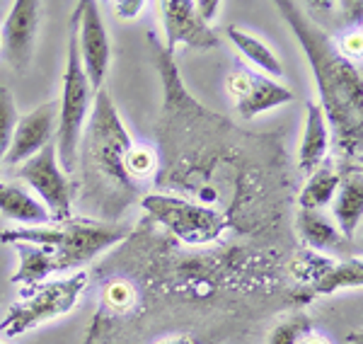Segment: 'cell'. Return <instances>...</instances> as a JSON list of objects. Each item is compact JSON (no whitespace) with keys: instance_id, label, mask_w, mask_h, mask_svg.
Listing matches in <instances>:
<instances>
[{"instance_id":"1f68e13d","label":"cell","mask_w":363,"mask_h":344,"mask_svg":"<svg viewBox=\"0 0 363 344\" xmlns=\"http://www.w3.org/2000/svg\"><path fill=\"white\" fill-rule=\"evenodd\" d=\"M0 344H5V342H0Z\"/></svg>"},{"instance_id":"8fae6325","label":"cell","mask_w":363,"mask_h":344,"mask_svg":"<svg viewBox=\"0 0 363 344\" xmlns=\"http://www.w3.org/2000/svg\"><path fill=\"white\" fill-rule=\"evenodd\" d=\"M162 27L167 37V54H174L177 46H191V49L208 51L220 44L213 27H206L199 20L194 10V0H162Z\"/></svg>"},{"instance_id":"30bf717a","label":"cell","mask_w":363,"mask_h":344,"mask_svg":"<svg viewBox=\"0 0 363 344\" xmlns=\"http://www.w3.org/2000/svg\"><path fill=\"white\" fill-rule=\"evenodd\" d=\"M42 22V3L39 0H17L5 20L0 37H3V54L15 73H25L32 61L34 46L39 37Z\"/></svg>"},{"instance_id":"7a4b0ae2","label":"cell","mask_w":363,"mask_h":344,"mask_svg":"<svg viewBox=\"0 0 363 344\" xmlns=\"http://www.w3.org/2000/svg\"><path fill=\"white\" fill-rule=\"evenodd\" d=\"M131 235V226L107 223L92 218H68L56 223L54 228H13L0 233V243L15 245L29 243L39 248H49L56 255L58 272H80L97 255L114 248L116 243Z\"/></svg>"},{"instance_id":"4fadbf2b","label":"cell","mask_w":363,"mask_h":344,"mask_svg":"<svg viewBox=\"0 0 363 344\" xmlns=\"http://www.w3.org/2000/svg\"><path fill=\"white\" fill-rule=\"evenodd\" d=\"M342 179H339V189L335 196V223L339 233L351 243L354 233L359 231L363 218V177L361 165L359 167H337Z\"/></svg>"},{"instance_id":"d4e9b609","label":"cell","mask_w":363,"mask_h":344,"mask_svg":"<svg viewBox=\"0 0 363 344\" xmlns=\"http://www.w3.org/2000/svg\"><path fill=\"white\" fill-rule=\"evenodd\" d=\"M102 296H104V303L116 313H126L128 308H133V303H136V289L126 282H119V279L109 282L107 287H104Z\"/></svg>"},{"instance_id":"484cf974","label":"cell","mask_w":363,"mask_h":344,"mask_svg":"<svg viewBox=\"0 0 363 344\" xmlns=\"http://www.w3.org/2000/svg\"><path fill=\"white\" fill-rule=\"evenodd\" d=\"M339 54L344 58H349V61H361V54H363V34L361 29H349V32H344L342 37L335 39Z\"/></svg>"},{"instance_id":"277c9868","label":"cell","mask_w":363,"mask_h":344,"mask_svg":"<svg viewBox=\"0 0 363 344\" xmlns=\"http://www.w3.org/2000/svg\"><path fill=\"white\" fill-rule=\"evenodd\" d=\"M78 22L80 8L75 3L73 17H70V37H68V63L63 73V92L58 100V121H56V155L63 172L75 170L78 162L80 143H83V126L87 112L95 102V92L90 87V80L83 71L78 51Z\"/></svg>"},{"instance_id":"d6986e66","label":"cell","mask_w":363,"mask_h":344,"mask_svg":"<svg viewBox=\"0 0 363 344\" xmlns=\"http://www.w3.org/2000/svg\"><path fill=\"white\" fill-rule=\"evenodd\" d=\"M225 34H228V39L235 44V49L240 51V54L247 58V61L255 68H259L257 73L267 75V78H274V80L284 75V66H281L279 56L274 54V51L269 49V46L262 42V39L252 37V34H247L245 29H240L235 25L228 27Z\"/></svg>"},{"instance_id":"4dcf8cb0","label":"cell","mask_w":363,"mask_h":344,"mask_svg":"<svg viewBox=\"0 0 363 344\" xmlns=\"http://www.w3.org/2000/svg\"><path fill=\"white\" fill-rule=\"evenodd\" d=\"M0 54H3V37H0Z\"/></svg>"},{"instance_id":"cb8c5ba5","label":"cell","mask_w":363,"mask_h":344,"mask_svg":"<svg viewBox=\"0 0 363 344\" xmlns=\"http://www.w3.org/2000/svg\"><path fill=\"white\" fill-rule=\"evenodd\" d=\"M310 330V318L303 316V313H296V316L281 320V323L269 332V344H298L303 337L308 335Z\"/></svg>"},{"instance_id":"83f0119b","label":"cell","mask_w":363,"mask_h":344,"mask_svg":"<svg viewBox=\"0 0 363 344\" xmlns=\"http://www.w3.org/2000/svg\"><path fill=\"white\" fill-rule=\"evenodd\" d=\"M116 17H121V20H136V17L145 10V3L143 0H116L112 3Z\"/></svg>"},{"instance_id":"9c48e42d","label":"cell","mask_w":363,"mask_h":344,"mask_svg":"<svg viewBox=\"0 0 363 344\" xmlns=\"http://www.w3.org/2000/svg\"><path fill=\"white\" fill-rule=\"evenodd\" d=\"M80 22H78V51L80 61H83V71L90 80L92 92L104 87L109 71V61H112V44L107 37V25L102 20L95 0H80Z\"/></svg>"},{"instance_id":"ba28073f","label":"cell","mask_w":363,"mask_h":344,"mask_svg":"<svg viewBox=\"0 0 363 344\" xmlns=\"http://www.w3.org/2000/svg\"><path fill=\"white\" fill-rule=\"evenodd\" d=\"M228 95L235 104L238 114L242 119H255L257 114L267 109L281 107L286 102H294V90L277 83L274 78L250 71V68H235L225 78Z\"/></svg>"},{"instance_id":"f546056e","label":"cell","mask_w":363,"mask_h":344,"mask_svg":"<svg viewBox=\"0 0 363 344\" xmlns=\"http://www.w3.org/2000/svg\"><path fill=\"white\" fill-rule=\"evenodd\" d=\"M298 344H330V340L327 337H322V335H318V332H308L306 337H303L301 342Z\"/></svg>"},{"instance_id":"2e32d148","label":"cell","mask_w":363,"mask_h":344,"mask_svg":"<svg viewBox=\"0 0 363 344\" xmlns=\"http://www.w3.org/2000/svg\"><path fill=\"white\" fill-rule=\"evenodd\" d=\"M15 250L20 255V265L15 274L10 277V284L22 289V296L42 287L51 274H58L56 255L49 248H39V245L29 243H15Z\"/></svg>"},{"instance_id":"6da1fadb","label":"cell","mask_w":363,"mask_h":344,"mask_svg":"<svg viewBox=\"0 0 363 344\" xmlns=\"http://www.w3.org/2000/svg\"><path fill=\"white\" fill-rule=\"evenodd\" d=\"M277 10L301 42L303 54L313 68L320 95L318 104L325 112L327 126L335 129L339 160L344 162V167H359L363 148V92L359 66L339 54L335 39L303 10V5L279 0Z\"/></svg>"},{"instance_id":"f1b7e54d","label":"cell","mask_w":363,"mask_h":344,"mask_svg":"<svg viewBox=\"0 0 363 344\" xmlns=\"http://www.w3.org/2000/svg\"><path fill=\"white\" fill-rule=\"evenodd\" d=\"M155 344H194L189 335H172V337H165V340H157Z\"/></svg>"},{"instance_id":"7c38bea8","label":"cell","mask_w":363,"mask_h":344,"mask_svg":"<svg viewBox=\"0 0 363 344\" xmlns=\"http://www.w3.org/2000/svg\"><path fill=\"white\" fill-rule=\"evenodd\" d=\"M56 121H58V102H44L29 114L20 116L15 124L13 143L5 155V165L15 167L37 155L39 150L54 143L56 138Z\"/></svg>"},{"instance_id":"52a82bcc","label":"cell","mask_w":363,"mask_h":344,"mask_svg":"<svg viewBox=\"0 0 363 344\" xmlns=\"http://www.w3.org/2000/svg\"><path fill=\"white\" fill-rule=\"evenodd\" d=\"M17 177L25 179L39 194L44 209L49 211L51 221L61 223V221L73 218L70 216V206H73V187L68 182V174L61 170L56 155V143H49L46 148L39 150L25 160L17 170Z\"/></svg>"},{"instance_id":"3957f363","label":"cell","mask_w":363,"mask_h":344,"mask_svg":"<svg viewBox=\"0 0 363 344\" xmlns=\"http://www.w3.org/2000/svg\"><path fill=\"white\" fill-rule=\"evenodd\" d=\"M131 145V136H128L124 121L116 112L112 95L102 87L92 102V116L85 133L83 155L87 179L95 187H102V182H112L114 189L133 192V182L124 172V155Z\"/></svg>"},{"instance_id":"e0dca14e","label":"cell","mask_w":363,"mask_h":344,"mask_svg":"<svg viewBox=\"0 0 363 344\" xmlns=\"http://www.w3.org/2000/svg\"><path fill=\"white\" fill-rule=\"evenodd\" d=\"M0 213L8 221L25 226H46L51 221L42 201H37L27 189L10 182H0Z\"/></svg>"},{"instance_id":"5bb4252c","label":"cell","mask_w":363,"mask_h":344,"mask_svg":"<svg viewBox=\"0 0 363 344\" xmlns=\"http://www.w3.org/2000/svg\"><path fill=\"white\" fill-rule=\"evenodd\" d=\"M330 155V126L318 102L306 104V124H303L301 148H298V167L303 174H313Z\"/></svg>"},{"instance_id":"ffe728a7","label":"cell","mask_w":363,"mask_h":344,"mask_svg":"<svg viewBox=\"0 0 363 344\" xmlns=\"http://www.w3.org/2000/svg\"><path fill=\"white\" fill-rule=\"evenodd\" d=\"M363 284V262L361 257H349V260H337V265L332 267L325 277L313 287L318 296H332L347 289H361Z\"/></svg>"},{"instance_id":"7402d4cb","label":"cell","mask_w":363,"mask_h":344,"mask_svg":"<svg viewBox=\"0 0 363 344\" xmlns=\"http://www.w3.org/2000/svg\"><path fill=\"white\" fill-rule=\"evenodd\" d=\"M17 119H20V114H17L13 92H10V87L0 85V165H3L5 155L10 150V143H13Z\"/></svg>"},{"instance_id":"5b68a950","label":"cell","mask_w":363,"mask_h":344,"mask_svg":"<svg viewBox=\"0 0 363 344\" xmlns=\"http://www.w3.org/2000/svg\"><path fill=\"white\" fill-rule=\"evenodd\" d=\"M87 282H90L87 272L80 270L29 291L10 306V311L5 313L3 323H0V332L5 337H20L25 332L42 328L44 323L68 316L78 306V299L87 289Z\"/></svg>"},{"instance_id":"ac0fdd59","label":"cell","mask_w":363,"mask_h":344,"mask_svg":"<svg viewBox=\"0 0 363 344\" xmlns=\"http://www.w3.org/2000/svg\"><path fill=\"white\" fill-rule=\"evenodd\" d=\"M339 179L342 174L335 167V162H322L313 174H308V182L298 194V206L310 209V211H322L325 206H330L337 196Z\"/></svg>"},{"instance_id":"9a60e30c","label":"cell","mask_w":363,"mask_h":344,"mask_svg":"<svg viewBox=\"0 0 363 344\" xmlns=\"http://www.w3.org/2000/svg\"><path fill=\"white\" fill-rule=\"evenodd\" d=\"M296 231L308 250L315 253H344L349 248V240L339 233L337 223L322 211L298 209L296 213Z\"/></svg>"},{"instance_id":"8992f818","label":"cell","mask_w":363,"mask_h":344,"mask_svg":"<svg viewBox=\"0 0 363 344\" xmlns=\"http://www.w3.org/2000/svg\"><path fill=\"white\" fill-rule=\"evenodd\" d=\"M140 206L186 245L216 243L228 228V218L218 209L194 204L184 196L157 194L155 192V194H145L140 199Z\"/></svg>"},{"instance_id":"603a6c76","label":"cell","mask_w":363,"mask_h":344,"mask_svg":"<svg viewBox=\"0 0 363 344\" xmlns=\"http://www.w3.org/2000/svg\"><path fill=\"white\" fill-rule=\"evenodd\" d=\"M157 167V155L148 145H131L124 155V172L131 182H140V179L150 177Z\"/></svg>"},{"instance_id":"44dd1931","label":"cell","mask_w":363,"mask_h":344,"mask_svg":"<svg viewBox=\"0 0 363 344\" xmlns=\"http://www.w3.org/2000/svg\"><path fill=\"white\" fill-rule=\"evenodd\" d=\"M335 265H337V260L330 257V255H322V253H315V250L303 248V250H298V255L294 257V262H291V274L296 277V282L313 289Z\"/></svg>"},{"instance_id":"4316f807","label":"cell","mask_w":363,"mask_h":344,"mask_svg":"<svg viewBox=\"0 0 363 344\" xmlns=\"http://www.w3.org/2000/svg\"><path fill=\"white\" fill-rule=\"evenodd\" d=\"M194 10L203 25L213 27V22L218 20L220 10H223V3L220 0H199V3H194Z\"/></svg>"}]
</instances>
